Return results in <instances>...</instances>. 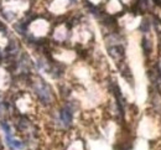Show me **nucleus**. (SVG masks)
I'll return each instance as SVG.
<instances>
[{
    "label": "nucleus",
    "instance_id": "obj_3",
    "mask_svg": "<svg viewBox=\"0 0 161 150\" xmlns=\"http://www.w3.org/2000/svg\"><path fill=\"white\" fill-rule=\"evenodd\" d=\"M150 25H151V22H150L149 19L142 20V22H141V25H140V30H141L142 32H149V30H150Z\"/></svg>",
    "mask_w": 161,
    "mask_h": 150
},
{
    "label": "nucleus",
    "instance_id": "obj_2",
    "mask_svg": "<svg viewBox=\"0 0 161 150\" xmlns=\"http://www.w3.org/2000/svg\"><path fill=\"white\" fill-rule=\"evenodd\" d=\"M141 46H142V50H144V52L145 53H150L151 52V50H152V44H151V41L146 37H144L142 39V42H141Z\"/></svg>",
    "mask_w": 161,
    "mask_h": 150
},
{
    "label": "nucleus",
    "instance_id": "obj_1",
    "mask_svg": "<svg viewBox=\"0 0 161 150\" xmlns=\"http://www.w3.org/2000/svg\"><path fill=\"white\" fill-rule=\"evenodd\" d=\"M30 85H31V88L33 91V93H35V96L37 97V101L44 105V107H50L52 105L53 103V92L52 89H51V87L47 85V83L37 77V78H31L30 81Z\"/></svg>",
    "mask_w": 161,
    "mask_h": 150
},
{
    "label": "nucleus",
    "instance_id": "obj_4",
    "mask_svg": "<svg viewBox=\"0 0 161 150\" xmlns=\"http://www.w3.org/2000/svg\"><path fill=\"white\" fill-rule=\"evenodd\" d=\"M0 31H1V32H4L5 35H6V32H7V30H6V26L4 25V22H1V21H0Z\"/></svg>",
    "mask_w": 161,
    "mask_h": 150
}]
</instances>
